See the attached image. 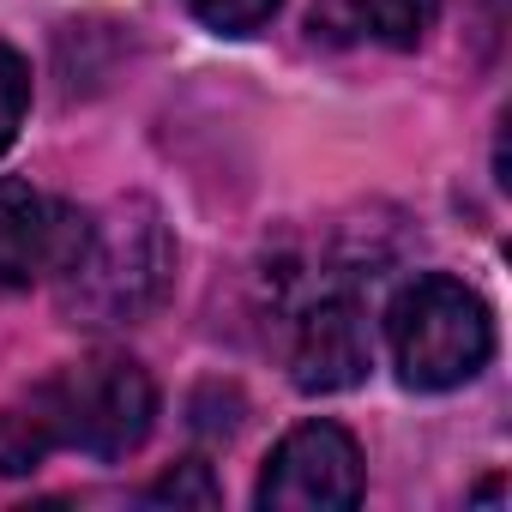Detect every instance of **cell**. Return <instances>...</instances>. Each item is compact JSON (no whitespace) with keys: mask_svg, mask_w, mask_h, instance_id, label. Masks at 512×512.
<instances>
[{"mask_svg":"<svg viewBox=\"0 0 512 512\" xmlns=\"http://www.w3.org/2000/svg\"><path fill=\"white\" fill-rule=\"evenodd\" d=\"M278 7L284 0H187V13L217 37H253L260 25H272Z\"/></svg>","mask_w":512,"mask_h":512,"instance_id":"obj_8","label":"cell"},{"mask_svg":"<svg viewBox=\"0 0 512 512\" xmlns=\"http://www.w3.org/2000/svg\"><path fill=\"white\" fill-rule=\"evenodd\" d=\"M85 211L37 193L31 181H0V290H31L55 278L79 247Z\"/></svg>","mask_w":512,"mask_h":512,"instance_id":"obj_6","label":"cell"},{"mask_svg":"<svg viewBox=\"0 0 512 512\" xmlns=\"http://www.w3.org/2000/svg\"><path fill=\"white\" fill-rule=\"evenodd\" d=\"M145 500H151V506H217L223 494H217V482H211V464L187 458V464L163 470V476L145 488Z\"/></svg>","mask_w":512,"mask_h":512,"instance_id":"obj_9","label":"cell"},{"mask_svg":"<svg viewBox=\"0 0 512 512\" xmlns=\"http://www.w3.org/2000/svg\"><path fill=\"white\" fill-rule=\"evenodd\" d=\"M157 416V386L133 356H85L37 380L13 410H0V476L37 470L55 446L85 458H127Z\"/></svg>","mask_w":512,"mask_h":512,"instance_id":"obj_1","label":"cell"},{"mask_svg":"<svg viewBox=\"0 0 512 512\" xmlns=\"http://www.w3.org/2000/svg\"><path fill=\"white\" fill-rule=\"evenodd\" d=\"M386 344L398 362V380L416 392H452L476 380L494 356V320L476 290H464L446 272L410 278L386 308Z\"/></svg>","mask_w":512,"mask_h":512,"instance_id":"obj_3","label":"cell"},{"mask_svg":"<svg viewBox=\"0 0 512 512\" xmlns=\"http://www.w3.org/2000/svg\"><path fill=\"white\" fill-rule=\"evenodd\" d=\"M440 19V0H314V31L332 43L410 49Z\"/></svg>","mask_w":512,"mask_h":512,"instance_id":"obj_7","label":"cell"},{"mask_svg":"<svg viewBox=\"0 0 512 512\" xmlns=\"http://www.w3.org/2000/svg\"><path fill=\"white\" fill-rule=\"evenodd\" d=\"M266 512H326V506H356L362 500V452L338 422H302L278 440L266 476H260Z\"/></svg>","mask_w":512,"mask_h":512,"instance_id":"obj_4","label":"cell"},{"mask_svg":"<svg viewBox=\"0 0 512 512\" xmlns=\"http://www.w3.org/2000/svg\"><path fill=\"white\" fill-rule=\"evenodd\" d=\"M368 320H362V302L350 290H308L296 308H290V344H284V362H290V380L302 392H350L362 374H368Z\"/></svg>","mask_w":512,"mask_h":512,"instance_id":"obj_5","label":"cell"},{"mask_svg":"<svg viewBox=\"0 0 512 512\" xmlns=\"http://www.w3.org/2000/svg\"><path fill=\"white\" fill-rule=\"evenodd\" d=\"M25 109H31V67H25V55H19V49L0 43V151L19 139Z\"/></svg>","mask_w":512,"mask_h":512,"instance_id":"obj_10","label":"cell"},{"mask_svg":"<svg viewBox=\"0 0 512 512\" xmlns=\"http://www.w3.org/2000/svg\"><path fill=\"white\" fill-rule=\"evenodd\" d=\"M61 314L73 326H133L145 320L169 278H175V241L151 199H115L103 217H85L79 247L67 253Z\"/></svg>","mask_w":512,"mask_h":512,"instance_id":"obj_2","label":"cell"}]
</instances>
